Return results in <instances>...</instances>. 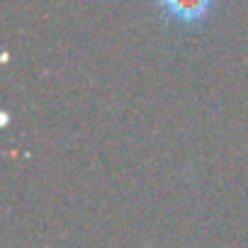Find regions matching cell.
Returning a JSON list of instances; mask_svg holds the SVG:
<instances>
[{"label":"cell","instance_id":"obj_1","mask_svg":"<svg viewBox=\"0 0 248 248\" xmlns=\"http://www.w3.org/2000/svg\"><path fill=\"white\" fill-rule=\"evenodd\" d=\"M217 0H154V5L168 20L178 27H200L209 20Z\"/></svg>","mask_w":248,"mask_h":248}]
</instances>
